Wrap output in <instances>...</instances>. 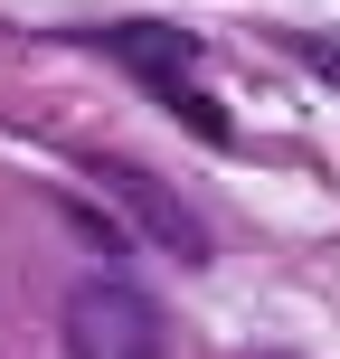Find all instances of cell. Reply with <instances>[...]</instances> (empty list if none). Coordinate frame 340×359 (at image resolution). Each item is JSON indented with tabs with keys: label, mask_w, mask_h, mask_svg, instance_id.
<instances>
[{
	"label": "cell",
	"mask_w": 340,
	"mask_h": 359,
	"mask_svg": "<svg viewBox=\"0 0 340 359\" xmlns=\"http://www.w3.org/2000/svg\"><path fill=\"white\" fill-rule=\"evenodd\" d=\"M57 350L67 359H170V312L123 274H86L57 312Z\"/></svg>",
	"instance_id": "1"
},
{
	"label": "cell",
	"mask_w": 340,
	"mask_h": 359,
	"mask_svg": "<svg viewBox=\"0 0 340 359\" xmlns=\"http://www.w3.org/2000/svg\"><path fill=\"white\" fill-rule=\"evenodd\" d=\"M95 48L123 57V67L161 95V104L198 133V142H227V114H217V95L198 86V48H189V29H151V19H132V29H104Z\"/></svg>",
	"instance_id": "2"
},
{
	"label": "cell",
	"mask_w": 340,
	"mask_h": 359,
	"mask_svg": "<svg viewBox=\"0 0 340 359\" xmlns=\"http://www.w3.org/2000/svg\"><path fill=\"white\" fill-rule=\"evenodd\" d=\"M95 180H104V198L170 255V265H208V217L179 198V180H161L151 161H123V151H114V161H95Z\"/></svg>",
	"instance_id": "3"
}]
</instances>
